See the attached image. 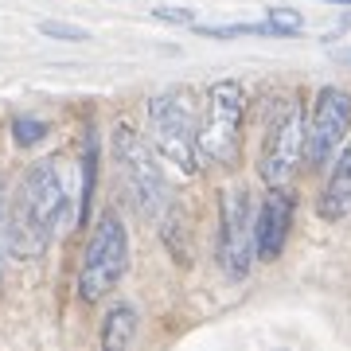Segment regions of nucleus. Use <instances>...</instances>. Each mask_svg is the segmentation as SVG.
<instances>
[{"label":"nucleus","mask_w":351,"mask_h":351,"mask_svg":"<svg viewBox=\"0 0 351 351\" xmlns=\"http://www.w3.org/2000/svg\"><path fill=\"white\" fill-rule=\"evenodd\" d=\"M59 219H66V188L55 160H39L20 176V188L8 207L4 223V242L8 254L20 262H36L51 246V234Z\"/></svg>","instance_id":"nucleus-1"},{"label":"nucleus","mask_w":351,"mask_h":351,"mask_svg":"<svg viewBox=\"0 0 351 351\" xmlns=\"http://www.w3.org/2000/svg\"><path fill=\"white\" fill-rule=\"evenodd\" d=\"M129 269V230L117 211H101L78 265V297L86 304L110 297Z\"/></svg>","instance_id":"nucleus-2"},{"label":"nucleus","mask_w":351,"mask_h":351,"mask_svg":"<svg viewBox=\"0 0 351 351\" xmlns=\"http://www.w3.org/2000/svg\"><path fill=\"white\" fill-rule=\"evenodd\" d=\"M113 156H117V176H121V188L129 191V203L145 219H160L168 207V180H164L149 141L133 125H117L113 129Z\"/></svg>","instance_id":"nucleus-3"},{"label":"nucleus","mask_w":351,"mask_h":351,"mask_svg":"<svg viewBox=\"0 0 351 351\" xmlns=\"http://www.w3.org/2000/svg\"><path fill=\"white\" fill-rule=\"evenodd\" d=\"M242 113H246V90L234 78L215 82L207 94V113H203L199 125V160L207 164H230L239 160V145H242Z\"/></svg>","instance_id":"nucleus-4"},{"label":"nucleus","mask_w":351,"mask_h":351,"mask_svg":"<svg viewBox=\"0 0 351 351\" xmlns=\"http://www.w3.org/2000/svg\"><path fill=\"white\" fill-rule=\"evenodd\" d=\"M149 125H152V145L168 164L180 172H195L199 168V121L191 110V98L184 90H164L149 101Z\"/></svg>","instance_id":"nucleus-5"},{"label":"nucleus","mask_w":351,"mask_h":351,"mask_svg":"<svg viewBox=\"0 0 351 351\" xmlns=\"http://www.w3.org/2000/svg\"><path fill=\"white\" fill-rule=\"evenodd\" d=\"M304 156V113L297 98H281L265 121L262 156H258V176L269 188H285L297 176V164Z\"/></svg>","instance_id":"nucleus-6"},{"label":"nucleus","mask_w":351,"mask_h":351,"mask_svg":"<svg viewBox=\"0 0 351 351\" xmlns=\"http://www.w3.org/2000/svg\"><path fill=\"white\" fill-rule=\"evenodd\" d=\"M254 211L250 195L242 188H226L219 199V265L226 269V277H242L250 274L254 258H258V242H254Z\"/></svg>","instance_id":"nucleus-7"},{"label":"nucleus","mask_w":351,"mask_h":351,"mask_svg":"<svg viewBox=\"0 0 351 351\" xmlns=\"http://www.w3.org/2000/svg\"><path fill=\"white\" fill-rule=\"evenodd\" d=\"M351 129V94L339 86H320L313 106V121L304 125V160L324 168Z\"/></svg>","instance_id":"nucleus-8"},{"label":"nucleus","mask_w":351,"mask_h":351,"mask_svg":"<svg viewBox=\"0 0 351 351\" xmlns=\"http://www.w3.org/2000/svg\"><path fill=\"white\" fill-rule=\"evenodd\" d=\"M289 223H293V195L285 188H269V199L262 203V211L254 219V242H258V258L274 262L285 250Z\"/></svg>","instance_id":"nucleus-9"},{"label":"nucleus","mask_w":351,"mask_h":351,"mask_svg":"<svg viewBox=\"0 0 351 351\" xmlns=\"http://www.w3.org/2000/svg\"><path fill=\"white\" fill-rule=\"evenodd\" d=\"M320 219H328V223L351 219V141L332 164V176H328L324 195H320Z\"/></svg>","instance_id":"nucleus-10"},{"label":"nucleus","mask_w":351,"mask_h":351,"mask_svg":"<svg viewBox=\"0 0 351 351\" xmlns=\"http://www.w3.org/2000/svg\"><path fill=\"white\" fill-rule=\"evenodd\" d=\"M137 339V308L133 304H113L110 313L101 316V348H129Z\"/></svg>","instance_id":"nucleus-11"},{"label":"nucleus","mask_w":351,"mask_h":351,"mask_svg":"<svg viewBox=\"0 0 351 351\" xmlns=\"http://www.w3.org/2000/svg\"><path fill=\"white\" fill-rule=\"evenodd\" d=\"M94 188H98V125H86V145H82V195H78V215L75 226L90 223V203H94Z\"/></svg>","instance_id":"nucleus-12"},{"label":"nucleus","mask_w":351,"mask_h":351,"mask_svg":"<svg viewBox=\"0 0 351 351\" xmlns=\"http://www.w3.org/2000/svg\"><path fill=\"white\" fill-rule=\"evenodd\" d=\"M191 27L203 39H239V36H274L277 39V32L269 24H191Z\"/></svg>","instance_id":"nucleus-13"},{"label":"nucleus","mask_w":351,"mask_h":351,"mask_svg":"<svg viewBox=\"0 0 351 351\" xmlns=\"http://www.w3.org/2000/svg\"><path fill=\"white\" fill-rule=\"evenodd\" d=\"M265 24L277 32V39H293L304 32V16L289 4H277V8H265Z\"/></svg>","instance_id":"nucleus-14"},{"label":"nucleus","mask_w":351,"mask_h":351,"mask_svg":"<svg viewBox=\"0 0 351 351\" xmlns=\"http://www.w3.org/2000/svg\"><path fill=\"white\" fill-rule=\"evenodd\" d=\"M12 137L16 145H39V141L47 137V121H39V117H27V113H20V117H12Z\"/></svg>","instance_id":"nucleus-15"},{"label":"nucleus","mask_w":351,"mask_h":351,"mask_svg":"<svg viewBox=\"0 0 351 351\" xmlns=\"http://www.w3.org/2000/svg\"><path fill=\"white\" fill-rule=\"evenodd\" d=\"M39 32L47 39H63V43H86L90 32L86 27H78V24H59V20H43L39 24Z\"/></svg>","instance_id":"nucleus-16"},{"label":"nucleus","mask_w":351,"mask_h":351,"mask_svg":"<svg viewBox=\"0 0 351 351\" xmlns=\"http://www.w3.org/2000/svg\"><path fill=\"white\" fill-rule=\"evenodd\" d=\"M152 20L191 27V24H195V8H184V4H160V8H152Z\"/></svg>","instance_id":"nucleus-17"},{"label":"nucleus","mask_w":351,"mask_h":351,"mask_svg":"<svg viewBox=\"0 0 351 351\" xmlns=\"http://www.w3.org/2000/svg\"><path fill=\"white\" fill-rule=\"evenodd\" d=\"M348 27H351V12L343 16V20H339V24L332 27V32H324V43H332V39H339V36H343V32H348Z\"/></svg>","instance_id":"nucleus-18"},{"label":"nucleus","mask_w":351,"mask_h":351,"mask_svg":"<svg viewBox=\"0 0 351 351\" xmlns=\"http://www.w3.org/2000/svg\"><path fill=\"white\" fill-rule=\"evenodd\" d=\"M324 4H339V8H351V0H324Z\"/></svg>","instance_id":"nucleus-19"}]
</instances>
